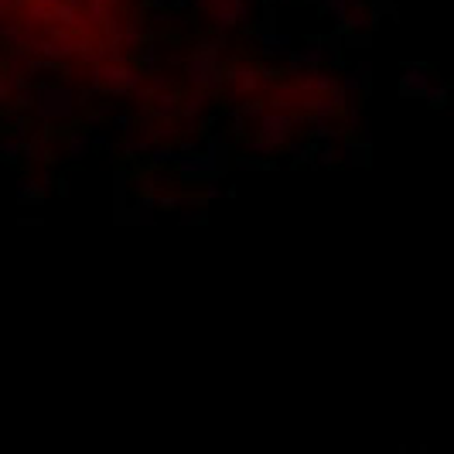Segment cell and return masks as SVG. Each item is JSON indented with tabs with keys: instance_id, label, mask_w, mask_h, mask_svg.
<instances>
[{
	"instance_id": "8fae6325",
	"label": "cell",
	"mask_w": 454,
	"mask_h": 454,
	"mask_svg": "<svg viewBox=\"0 0 454 454\" xmlns=\"http://www.w3.org/2000/svg\"><path fill=\"white\" fill-rule=\"evenodd\" d=\"M38 195H41V188H38L34 181H28V185L21 188V198H38Z\"/></svg>"
},
{
	"instance_id": "277c9868",
	"label": "cell",
	"mask_w": 454,
	"mask_h": 454,
	"mask_svg": "<svg viewBox=\"0 0 454 454\" xmlns=\"http://www.w3.org/2000/svg\"><path fill=\"white\" fill-rule=\"evenodd\" d=\"M256 130H260V137H263V141H270L273 147H281V143L291 137V130H294V126H291V116H283V113H270V116L260 113Z\"/></svg>"
},
{
	"instance_id": "9c48e42d",
	"label": "cell",
	"mask_w": 454,
	"mask_h": 454,
	"mask_svg": "<svg viewBox=\"0 0 454 454\" xmlns=\"http://www.w3.org/2000/svg\"><path fill=\"white\" fill-rule=\"evenodd\" d=\"M208 219V212H202V208H191V212H181L178 216V222H185V226H191V222H205Z\"/></svg>"
},
{
	"instance_id": "6da1fadb",
	"label": "cell",
	"mask_w": 454,
	"mask_h": 454,
	"mask_svg": "<svg viewBox=\"0 0 454 454\" xmlns=\"http://www.w3.org/2000/svg\"><path fill=\"white\" fill-rule=\"evenodd\" d=\"M31 110L38 120H72L79 113V96L65 86H45L31 96Z\"/></svg>"
},
{
	"instance_id": "5b68a950",
	"label": "cell",
	"mask_w": 454,
	"mask_h": 454,
	"mask_svg": "<svg viewBox=\"0 0 454 454\" xmlns=\"http://www.w3.org/2000/svg\"><path fill=\"white\" fill-rule=\"evenodd\" d=\"M400 89H403V96H410V99H413V96H423L427 89H430V82H427V72H423L420 65H413L407 76L400 79Z\"/></svg>"
},
{
	"instance_id": "ba28073f",
	"label": "cell",
	"mask_w": 454,
	"mask_h": 454,
	"mask_svg": "<svg viewBox=\"0 0 454 454\" xmlns=\"http://www.w3.org/2000/svg\"><path fill=\"white\" fill-rule=\"evenodd\" d=\"M89 147H93L89 137H86V133H76V137L69 141V161H82V157L89 154Z\"/></svg>"
},
{
	"instance_id": "30bf717a",
	"label": "cell",
	"mask_w": 454,
	"mask_h": 454,
	"mask_svg": "<svg viewBox=\"0 0 454 454\" xmlns=\"http://www.w3.org/2000/svg\"><path fill=\"white\" fill-rule=\"evenodd\" d=\"M113 130H120V133H130V130H133V120H130V116H113Z\"/></svg>"
},
{
	"instance_id": "8992f818",
	"label": "cell",
	"mask_w": 454,
	"mask_h": 454,
	"mask_svg": "<svg viewBox=\"0 0 454 454\" xmlns=\"http://www.w3.org/2000/svg\"><path fill=\"white\" fill-rule=\"evenodd\" d=\"M151 113H154V116H174V113H181V99L174 93H161V96H154Z\"/></svg>"
},
{
	"instance_id": "3957f363",
	"label": "cell",
	"mask_w": 454,
	"mask_h": 454,
	"mask_svg": "<svg viewBox=\"0 0 454 454\" xmlns=\"http://www.w3.org/2000/svg\"><path fill=\"white\" fill-rule=\"evenodd\" d=\"M185 79H188L195 89H216V86H219V65H216V55L195 51L188 62H185Z\"/></svg>"
},
{
	"instance_id": "52a82bcc",
	"label": "cell",
	"mask_w": 454,
	"mask_h": 454,
	"mask_svg": "<svg viewBox=\"0 0 454 454\" xmlns=\"http://www.w3.org/2000/svg\"><path fill=\"white\" fill-rule=\"evenodd\" d=\"M147 157H151V164H174L181 157V151L178 147H151Z\"/></svg>"
},
{
	"instance_id": "7a4b0ae2",
	"label": "cell",
	"mask_w": 454,
	"mask_h": 454,
	"mask_svg": "<svg viewBox=\"0 0 454 454\" xmlns=\"http://www.w3.org/2000/svg\"><path fill=\"white\" fill-rule=\"evenodd\" d=\"M171 168L181 174V178H188V181L191 178H219L222 174V164H219V157H216V151H205V154L188 151V154L178 157Z\"/></svg>"
}]
</instances>
